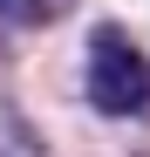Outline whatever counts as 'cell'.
<instances>
[{
    "label": "cell",
    "instance_id": "obj_1",
    "mask_svg": "<svg viewBox=\"0 0 150 157\" xmlns=\"http://www.w3.org/2000/svg\"><path fill=\"white\" fill-rule=\"evenodd\" d=\"M89 102L103 116H150V55L116 28V21H103V28L89 34V75H82Z\"/></svg>",
    "mask_w": 150,
    "mask_h": 157
},
{
    "label": "cell",
    "instance_id": "obj_2",
    "mask_svg": "<svg viewBox=\"0 0 150 157\" xmlns=\"http://www.w3.org/2000/svg\"><path fill=\"white\" fill-rule=\"evenodd\" d=\"M68 0H0V28H48L62 21Z\"/></svg>",
    "mask_w": 150,
    "mask_h": 157
}]
</instances>
